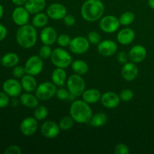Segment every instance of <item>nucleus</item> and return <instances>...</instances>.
Returning <instances> with one entry per match:
<instances>
[{"instance_id": "1", "label": "nucleus", "mask_w": 154, "mask_h": 154, "mask_svg": "<svg viewBox=\"0 0 154 154\" xmlns=\"http://www.w3.org/2000/svg\"><path fill=\"white\" fill-rule=\"evenodd\" d=\"M105 5L101 0H86L81 9L82 17L88 22L99 20L103 16Z\"/></svg>"}, {"instance_id": "2", "label": "nucleus", "mask_w": 154, "mask_h": 154, "mask_svg": "<svg viewBox=\"0 0 154 154\" xmlns=\"http://www.w3.org/2000/svg\"><path fill=\"white\" fill-rule=\"evenodd\" d=\"M69 114L78 123H90L93 117V111L88 103L84 100H75L71 105Z\"/></svg>"}, {"instance_id": "3", "label": "nucleus", "mask_w": 154, "mask_h": 154, "mask_svg": "<svg viewBox=\"0 0 154 154\" xmlns=\"http://www.w3.org/2000/svg\"><path fill=\"white\" fill-rule=\"evenodd\" d=\"M16 40L18 45L25 49L34 46L37 42V31L32 25L21 26L16 32Z\"/></svg>"}, {"instance_id": "4", "label": "nucleus", "mask_w": 154, "mask_h": 154, "mask_svg": "<svg viewBox=\"0 0 154 154\" xmlns=\"http://www.w3.org/2000/svg\"><path fill=\"white\" fill-rule=\"evenodd\" d=\"M51 62L57 68L66 69L72 63L71 54L63 48H56L52 51L51 57Z\"/></svg>"}, {"instance_id": "5", "label": "nucleus", "mask_w": 154, "mask_h": 154, "mask_svg": "<svg viewBox=\"0 0 154 154\" xmlns=\"http://www.w3.org/2000/svg\"><path fill=\"white\" fill-rule=\"evenodd\" d=\"M86 84L84 78L78 74L72 75L67 80V88L74 97L82 96L85 90Z\"/></svg>"}, {"instance_id": "6", "label": "nucleus", "mask_w": 154, "mask_h": 154, "mask_svg": "<svg viewBox=\"0 0 154 154\" xmlns=\"http://www.w3.org/2000/svg\"><path fill=\"white\" fill-rule=\"evenodd\" d=\"M57 90V86L54 83L45 81L39 84L35 92V96L39 100L47 101L56 96Z\"/></svg>"}, {"instance_id": "7", "label": "nucleus", "mask_w": 154, "mask_h": 154, "mask_svg": "<svg viewBox=\"0 0 154 154\" xmlns=\"http://www.w3.org/2000/svg\"><path fill=\"white\" fill-rule=\"evenodd\" d=\"M43 67V60L39 56L36 55L30 57L26 60L25 66H24L26 74L33 75V76L39 75L42 72Z\"/></svg>"}, {"instance_id": "8", "label": "nucleus", "mask_w": 154, "mask_h": 154, "mask_svg": "<svg viewBox=\"0 0 154 154\" xmlns=\"http://www.w3.org/2000/svg\"><path fill=\"white\" fill-rule=\"evenodd\" d=\"M69 49L73 54L81 55L85 54L90 49V42L87 38L78 36L72 39L69 45Z\"/></svg>"}, {"instance_id": "9", "label": "nucleus", "mask_w": 154, "mask_h": 154, "mask_svg": "<svg viewBox=\"0 0 154 154\" xmlns=\"http://www.w3.org/2000/svg\"><path fill=\"white\" fill-rule=\"evenodd\" d=\"M2 90L10 97L16 98L20 96L23 87L21 83L14 78H9L4 81Z\"/></svg>"}, {"instance_id": "10", "label": "nucleus", "mask_w": 154, "mask_h": 154, "mask_svg": "<svg viewBox=\"0 0 154 154\" xmlns=\"http://www.w3.org/2000/svg\"><path fill=\"white\" fill-rule=\"evenodd\" d=\"M120 25V20L113 15L103 17L99 22V27L106 33H113L117 31Z\"/></svg>"}, {"instance_id": "11", "label": "nucleus", "mask_w": 154, "mask_h": 154, "mask_svg": "<svg viewBox=\"0 0 154 154\" xmlns=\"http://www.w3.org/2000/svg\"><path fill=\"white\" fill-rule=\"evenodd\" d=\"M38 127V120L35 117H28L21 122L20 130L25 136H31L37 132Z\"/></svg>"}, {"instance_id": "12", "label": "nucleus", "mask_w": 154, "mask_h": 154, "mask_svg": "<svg viewBox=\"0 0 154 154\" xmlns=\"http://www.w3.org/2000/svg\"><path fill=\"white\" fill-rule=\"evenodd\" d=\"M60 127L59 124L54 121H45L41 126V132L44 137L49 139L57 138L60 132Z\"/></svg>"}, {"instance_id": "13", "label": "nucleus", "mask_w": 154, "mask_h": 154, "mask_svg": "<svg viewBox=\"0 0 154 154\" xmlns=\"http://www.w3.org/2000/svg\"><path fill=\"white\" fill-rule=\"evenodd\" d=\"M12 20L16 25L21 26L28 23L29 20V13L23 6H17L12 12Z\"/></svg>"}, {"instance_id": "14", "label": "nucleus", "mask_w": 154, "mask_h": 154, "mask_svg": "<svg viewBox=\"0 0 154 154\" xmlns=\"http://www.w3.org/2000/svg\"><path fill=\"white\" fill-rule=\"evenodd\" d=\"M47 14L48 17L52 20H62L67 14L66 8L60 3H53L48 6L47 9Z\"/></svg>"}, {"instance_id": "15", "label": "nucleus", "mask_w": 154, "mask_h": 154, "mask_svg": "<svg viewBox=\"0 0 154 154\" xmlns=\"http://www.w3.org/2000/svg\"><path fill=\"white\" fill-rule=\"evenodd\" d=\"M98 52L103 57H111L116 54L118 47L117 43L112 40L101 41L98 45Z\"/></svg>"}, {"instance_id": "16", "label": "nucleus", "mask_w": 154, "mask_h": 154, "mask_svg": "<svg viewBox=\"0 0 154 154\" xmlns=\"http://www.w3.org/2000/svg\"><path fill=\"white\" fill-rule=\"evenodd\" d=\"M101 103L105 108L113 109L116 108L121 101L120 96L114 92H106L104 94H102L101 97Z\"/></svg>"}, {"instance_id": "17", "label": "nucleus", "mask_w": 154, "mask_h": 154, "mask_svg": "<svg viewBox=\"0 0 154 154\" xmlns=\"http://www.w3.org/2000/svg\"><path fill=\"white\" fill-rule=\"evenodd\" d=\"M57 32L54 28L51 26H45L41 31L40 38L41 41L44 45H52L57 42Z\"/></svg>"}, {"instance_id": "18", "label": "nucleus", "mask_w": 154, "mask_h": 154, "mask_svg": "<svg viewBox=\"0 0 154 154\" xmlns=\"http://www.w3.org/2000/svg\"><path fill=\"white\" fill-rule=\"evenodd\" d=\"M123 79L127 81H132L138 77V68L135 63H126L123 65L121 70Z\"/></svg>"}, {"instance_id": "19", "label": "nucleus", "mask_w": 154, "mask_h": 154, "mask_svg": "<svg viewBox=\"0 0 154 154\" xmlns=\"http://www.w3.org/2000/svg\"><path fill=\"white\" fill-rule=\"evenodd\" d=\"M147 57V51L142 45H135L132 47L129 52V58L135 63H141Z\"/></svg>"}, {"instance_id": "20", "label": "nucleus", "mask_w": 154, "mask_h": 154, "mask_svg": "<svg viewBox=\"0 0 154 154\" xmlns=\"http://www.w3.org/2000/svg\"><path fill=\"white\" fill-rule=\"evenodd\" d=\"M135 38V32L130 28H124L120 30L117 35V40L120 44L128 45L132 43Z\"/></svg>"}, {"instance_id": "21", "label": "nucleus", "mask_w": 154, "mask_h": 154, "mask_svg": "<svg viewBox=\"0 0 154 154\" xmlns=\"http://www.w3.org/2000/svg\"><path fill=\"white\" fill-rule=\"evenodd\" d=\"M46 6V0H27L24 7L32 14L42 12Z\"/></svg>"}, {"instance_id": "22", "label": "nucleus", "mask_w": 154, "mask_h": 154, "mask_svg": "<svg viewBox=\"0 0 154 154\" xmlns=\"http://www.w3.org/2000/svg\"><path fill=\"white\" fill-rule=\"evenodd\" d=\"M20 102L24 107L28 108H35L39 105V99L35 95L31 94V93H23L20 97Z\"/></svg>"}, {"instance_id": "23", "label": "nucleus", "mask_w": 154, "mask_h": 154, "mask_svg": "<svg viewBox=\"0 0 154 154\" xmlns=\"http://www.w3.org/2000/svg\"><path fill=\"white\" fill-rule=\"evenodd\" d=\"M21 85H22L23 90H25L27 93H32L35 91L37 88V81L33 75L26 74L22 78H21Z\"/></svg>"}, {"instance_id": "24", "label": "nucleus", "mask_w": 154, "mask_h": 154, "mask_svg": "<svg viewBox=\"0 0 154 154\" xmlns=\"http://www.w3.org/2000/svg\"><path fill=\"white\" fill-rule=\"evenodd\" d=\"M102 94L96 89H88L84 90L82 94L83 100L88 104H95L101 100Z\"/></svg>"}, {"instance_id": "25", "label": "nucleus", "mask_w": 154, "mask_h": 154, "mask_svg": "<svg viewBox=\"0 0 154 154\" xmlns=\"http://www.w3.org/2000/svg\"><path fill=\"white\" fill-rule=\"evenodd\" d=\"M66 79H67V74L64 69L62 68H57L54 72H52L51 75V80L52 82L58 87H62L66 83Z\"/></svg>"}, {"instance_id": "26", "label": "nucleus", "mask_w": 154, "mask_h": 154, "mask_svg": "<svg viewBox=\"0 0 154 154\" xmlns=\"http://www.w3.org/2000/svg\"><path fill=\"white\" fill-rule=\"evenodd\" d=\"M19 56L13 52H9L3 55L1 60V64L6 68H13L17 66L19 63Z\"/></svg>"}, {"instance_id": "27", "label": "nucleus", "mask_w": 154, "mask_h": 154, "mask_svg": "<svg viewBox=\"0 0 154 154\" xmlns=\"http://www.w3.org/2000/svg\"><path fill=\"white\" fill-rule=\"evenodd\" d=\"M72 69L75 74L84 75L89 71V66L85 61L81 60H76L72 63Z\"/></svg>"}, {"instance_id": "28", "label": "nucleus", "mask_w": 154, "mask_h": 154, "mask_svg": "<svg viewBox=\"0 0 154 154\" xmlns=\"http://www.w3.org/2000/svg\"><path fill=\"white\" fill-rule=\"evenodd\" d=\"M48 22V14L42 13V12H39V13L35 14V16L33 17L32 23L33 26H35V28H44L45 26H46Z\"/></svg>"}, {"instance_id": "29", "label": "nucleus", "mask_w": 154, "mask_h": 154, "mask_svg": "<svg viewBox=\"0 0 154 154\" xmlns=\"http://www.w3.org/2000/svg\"><path fill=\"white\" fill-rule=\"evenodd\" d=\"M108 121V116L103 112H99L94 114L92 117L90 123L93 127H101L103 126Z\"/></svg>"}, {"instance_id": "30", "label": "nucleus", "mask_w": 154, "mask_h": 154, "mask_svg": "<svg viewBox=\"0 0 154 154\" xmlns=\"http://www.w3.org/2000/svg\"><path fill=\"white\" fill-rule=\"evenodd\" d=\"M74 122L75 120L71 116H65V117H62L61 120H60L59 126L62 130L68 131L73 127Z\"/></svg>"}, {"instance_id": "31", "label": "nucleus", "mask_w": 154, "mask_h": 154, "mask_svg": "<svg viewBox=\"0 0 154 154\" xmlns=\"http://www.w3.org/2000/svg\"><path fill=\"white\" fill-rule=\"evenodd\" d=\"M48 115V110L44 105H38L35 108L34 117L37 120H44Z\"/></svg>"}, {"instance_id": "32", "label": "nucleus", "mask_w": 154, "mask_h": 154, "mask_svg": "<svg viewBox=\"0 0 154 154\" xmlns=\"http://www.w3.org/2000/svg\"><path fill=\"white\" fill-rule=\"evenodd\" d=\"M119 20L121 25L129 26L135 20V14L132 11H126L122 14Z\"/></svg>"}, {"instance_id": "33", "label": "nucleus", "mask_w": 154, "mask_h": 154, "mask_svg": "<svg viewBox=\"0 0 154 154\" xmlns=\"http://www.w3.org/2000/svg\"><path fill=\"white\" fill-rule=\"evenodd\" d=\"M71 41H72V38H71V37L69 35L61 34L57 38V42L62 48H66V47L69 46V45L71 43Z\"/></svg>"}, {"instance_id": "34", "label": "nucleus", "mask_w": 154, "mask_h": 154, "mask_svg": "<svg viewBox=\"0 0 154 154\" xmlns=\"http://www.w3.org/2000/svg\"><path fill=\"white\" fill-rule=\"evenodd\" d=\"M52 51H53L50 45H44V46H42L39 50V57L42 60H47L48 58H51Z\"/></svg>"}, {"instance_id": "35", "label": "nucleus", "mask_w": 154, "mask_h": 154, "mask_svg": "<svg viewBox=\"0 0 154 154\" xmlns=\"http://www.w3.org/2000/svg\"><path fill=\"white\" fill-rule=\"evenodd\" d=\"M56 96L57 99H60V100H68L72 96L71 95L70 92L69 90H66L64 88H60L57 89V92H56Z\"/></svg>"}, {"instance_id": "36", "label": "nucleus", "mask_w": 154, "mask_h": 154, "mask_svg": "<svg viewBox=\"0 0 154 154\" xmlns=\"http://www.w3.org/2000/svg\"><path fill=\"white\" fill-rule=\"evenodd\" d=\"M87 39L93 45H99L101 42V35L96 31L90 32L87 35Z\"/></svg>"}, {"instance_id": "37", "label": "nucleus", "mask_w": 154, "mask_h": 154, "mask_svg": "<svg viewBox=\"0 0 154 154\" xmlns=\"http://www.w3.org/2000/svg\"><path fill=\"white\" fill-rule=\"evenodd\" d=\"M134 93L133 92L129 89H125L121 91L120 94V97L121 101L123 102H129L133 99Z\"/></svg>"}, {"instance_id": "38", "label": "nucleus", "mask_w": 154, "mask_h": 154, "mask_svg": "<svg viewBox=\"0 0 154 154\" xmlns=\"http://www.w3.org/2000/svg\"><path fill=\"white\" fill-rule=\"evenodd\" d=\"M114 153L116 154H129L130 150L127 145L123 143H120L116 145L114 148Z\"/></svg>"}, {"instance_id": "39", "label": "nucleus", "mask_w": 154, "mask_h": 154, "mask_svg": "<svg viewBox=\"0 0 154 154\" xmlns=\"http://www.w3.org/2000/svg\"><path fill=\"white\" fill-rule=\"evenodd\" d=\"M12 74L16 78H22L26 74L25 68L20 66H16L12 70Z\"/></svg>"}, {"instance_id": "40", "label": "nucleus", "mask_w": 154, "mask_h": 154, "mask_svg": "<svg viewBox=\"0 0 154 154\" xmlns=\"http://www.w3.org/2000/svg\"><path fill=\"white\" fill-rule=\"evenodd\" d=\"M10 96L6 94L4 91H0V108H5L8 106L10 103Z\"/></svg>"}, {"instance_id": "41", "label": "nucleus", "mask_w": 154, "mask_h": 154, "mask_svg": "<svg viewBox=\"0 0 154 154\" xmlns=\"http://www.w3.org/2000/svg\"><path fill=\"white\" fill-rule=\"evenodd\" d=\"M22 150L20 147L17 145H11L9 146L5 150V154H21Z\"/></svg>"}, {"instance_id": "42", "label": "nucleus", "mask_w": 154, "mask_h": 154, "mask_svg": "<svg viewBox=\"0 0 154 154\" xmlns=\"http://www.w3.org/2000/svg\"><path fill=\"white\" fill-rule=\"evenodd\" d=\"M63 20H64V23L66 26H72L75 25V22H76L75 17L72 14H66L65 17L63 18Z\"/></svg>"}, {"instance_id": "43", "label": "nucleus", "mask_w": 154, "mask_h": 154, "mask_svg": "<svg viewBox=\"0 0 154 154\" xmlns=\"http://www.w3.org/2000/svg\"><path fill=\"white\" fill-rule=\"evenodd\" d=\"M128 58H129V54H127L124 51H121L117 54V61L122 64L127 63Z\"/></svg>"}, {"instance_id": "44", "label": "nucleus", "mask_w": 154, "mask_h": 154, "mask_svg": "<svg viewBox=\"0 0 154 154\" xmlns=\"http://www.w3.org/2000/svg\"><path fill=\"white\" fill-rule=\"evenodd\" d=\"M8 34V30L3 24L0 23V42L4 40Z\"/></svg>"}, {"instance_id": "45", "label": "nucleus", "mask_w": 154, "mask_h": 154, "mask_svg": "<svg viewBox=\"0 0 154 154\" xmlns=\"http://www.w3.org/2000/svg\"><path fill=\"white\" fill-rule=\"evenodd\" d=\"M12 2L17 6H22L26 4L27 0H11Z\"/></svg>"}, {"instance_id": "46", "label": "nucleus", "mask_w": 154, "mask_h": 154, "mask_svg": "<svg viewBox=\"0 0 154 154\" xmlns=\"http://www.w3.org/2000/svg\"><path fill=\"white\" fill-rule=\"evenodd\" d=\"M3 14H4V8H3V6L0 4V20L2 18Z\"/></svg>"}, {"instance_id": "47", "label": "nucleus", "mask_w": 154, "mask_h": 154, "mask_svg": "<svg viewBox=\"0 0 154 154\" xmlns=\"http://www.w3.org/2000/svg\"><path fill=\"white\" fill-rule=\"evenodd\" d=\"M148 5L152 9L154 10V0H148Z\"/></svg>"}, {"instance_id": "48", "label": "nucleus", "mask_w": 154, "mask_h": 154, "mask_svg": "<svg viewBox=\"0 0 154 154\" xmlns=\"http://www.w3.org/2000/svg\"><path fill=\"white\" fill-rule=\"evenodd\" d=\"M1 60H2V57L1 55H0V64H1Z\"/></svg>"}]
</instances>
